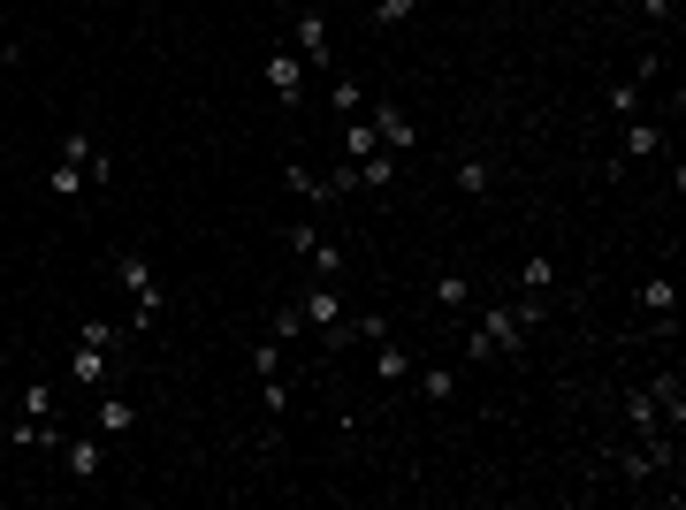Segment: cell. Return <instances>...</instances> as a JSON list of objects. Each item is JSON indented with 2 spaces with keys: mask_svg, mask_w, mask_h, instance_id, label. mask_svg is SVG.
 Instances as JSON below:
<instances>
[{
  "mask_svg": "<svg viewBox=\"0 0 686 510\" xmlns=\"http://www.w3.org/2000/svg\"><path fill=\"white\" fill-rule=\"evenodd\" d=\"M115 282H123V297H130V328H153V320H161V305H168V297H161V275H153V259H145V252H123V259H115Z\"/></svg>",
  "mask_w": 686,
  "mask_h": 510,
  "instance_id": "6da1fadb",
  "label": "cell"
},
{
  "mask_svg": "<svg viewBox=\"0 0 686 510\" xmlns=\"http://www.w3.org/2000/svg\"><path fill=\"white\" fill-rule=\"evenodd\" d=\"M9 434H16V449H62V442H69V434L54 426V381H31V388H24V419H16Z\"/></svg>",
  "mask_w": 686,
  "mask_h": 510,
  "instance_id": "7a4b0ae2",
  "label": "cell"
},
{
  "mask_svg": "<svg viewBox=\"0 0 686 510\" xmlns=\"http://www.w3.org/2000/svg\"><path fill=\"white\" fill-rule=\"evenodd\" d=\"M466 350H473V358H519V350H526V320H519L511 305H488L481 328L466 335Z\"/></svg>",
  "mask_w": 686,
  "mask_h": 510,
  "instance_id": "3957f363",
  "label": "cell"
},
{
  "mask_svg": "<svg viewBox=\"0 0 686 510\" xmlns=\"http://www.w3.org/2000/svg\"><path fill=\"white\" fill-rule=\"evenodd\" d=\"M107 373H115V350L92 343V335H77V350L62 358V381H69V388H107Z\"/></svg>",
  "mask_w": 686,
  "mask_h": 510,
  "instance_id": "277c9868",
  "label": "cell"
},
{
  "mask_svg": "<svg viewBox=\"0 0 686 510\" xmlns=\"http://www.w3.org/2000/svg\"><path fill=\"white\" fill-rule=\"evenodd\" d=\"M62 472H69L77 487H92V480L107 472V442H100V434H69V442H62Z\"/></svg>",
  "mask_w": 686,
  "mask_h": 510,
  "instance_id": "5b68a950",
  "label": "cell"
},
{
  "mask_svg": "<svg viewBox=\"0 0 686 510\" xmlns=\"http://www.w3.org/2000/svg\"><path fill=\"white\" fill-rule=\"evenodd\" d=\"M267 92H275L282 107L305 100V62H297V47H275V54H267Z\"/></svg>",
  "mask_w": 686,
  "mask_h": 510,
  "instance_id": "8992f818",
  "label": "cell"
},
{
  "mask_svg": "<svg viewBox=\"0 0 686 510\" xmlns=\"http://www.w3.org/2000/svg\"><path fill=\"white\" fill-rule=\"evenodd\" d=\"M290 47H297V62H305V69H328V16H313V9H305V16H297V31H290Z\"/></svg>",
  "mask_w": 686,
  "mask_h": 510,
  "instance_id": "52a82bcc",
  "label": "cell"
},
{
  "mask_svg": "<svg viewBox=\"0 0 686 510\" xmlns=\"http://www.w3.org/2000/svg\"><path fill=\"white\" fill-rule=\"evenodd\" d=\"M62 161H77L92 183H107V176H115V161L100 153V138H92V130H69V138H62Z\"/></svg>",
  "mask_w": 686,
  "mask_h": 510,
  "instance_id": "ba28073f",
  "label": "cell"
},
{
  "mask_svg": "<svg viewBox=\"0 0 686 510\" xmlns=\"http://www.w3.org/2000/svg\"><path fill=\"white\" fill-rule=\"evenodd\" d=\"M297 313H305V328H320V335H328V328L343 320V297H335V282H313V290L297 297Z\"/></svg>",
  "mask_w": 686,
  "mask_h": 510,
  "instance_id": "9c48e42d",
  "label": "cell"
},
{
  "mask_svg": "<svg viewBox=\"0 0 686 510\" xmlns=\"http://www.w3.org/2000/svg\"><path fill=\"white\" fill-rule=\"evenodd\" d=\"M374 130H382V145H390V153H412V138H420V123H412L405 107H390V100L374 107Z\"/></svg>",
  "mask_w": 686,
  "mask_h": 510,
  "instance_id": "30bf717a",
  "label": "cell"
},
{
  "mask_svg": "<svg viewBox=\"0 0 686 510\" xmlns=\"http://www.w3.org/2000/svg\"><path fill=\"white\" fill-rule=\"evenodd\" d=\"M92 426H100V434H130V426H138V404H130V396H115V388H100Z\"/></svg>",
  "mask_w": 686,
  "mask_h": 510,
  "instance_id": "8fae6325",
  "label": "cell"
},
{
  "mask_svg": "<svg viewBox=\"0 0 686 510\" xmlns=\"http://www.w3.org/2000/svg\"><path fill=\"white\" fill-rule=\"evenodd\" d=\"M648 396H656V411H663V426L678 434V426H686V388H678V373H656V381H648Z\"/></svg>",
  "mask_w": 686,
  "mask_h": 510,
  "instance_id": "7c38bea8",
  "label": "cell"
},
{
  "mask_svg": "<svg viewBox=\"0 0 686 510\" xmlns=\"http://www.w3.org/2000/svg\"><path fill=\"white\" fill-rule=\"evenodd\" d=\"M648 153H663V130H656V123H640V115H625V168H633V161H648Z\"/></svg>",
  "mask_w": 686,
  "mask_h": 510,
  "instance_id": "4fadbf2b",
  "label": "cell"
},
{
  "mask_svg": "<svg viewBox=\"0 0 686 510\" xmlns=\"http://www.w3.org/2000/svg\"><path fill=\"white\" fill-rule=\"evenodd\" d=\"M352 168H359V191H390V183H397V153H390V145L367 153V161H352Z\"/></svg>",
  "mask_w": 686,
  "mask_h": 510,
  "instance_id": "5bb4252c",
  "label": "cell"
},
{
  "mask_svg": "<svg viewBox=\"0 0 686 510\" xmlns=\"http://www.w3.org/2000/svg\"><path fill=\"white\" fill-rule=\"evenodd\" d=\"M259 396H267V442H275L282 419H290V381H282V373H259Z\"/></svg>",
  "mask_w": 686,
  "mask_h": 510,
  "instance_id": "9a60e30c",
  "label": "cell"
},
{
  "mask_svg": "<svg viewBox=\"0 0 686 510\" xmlns=\"http://www.w3.org/2000/svg\"><path fill=\"white\" fill-rule=\"evenodd\" d=\"M625 426H633L640 442H648V434H663V411H656V396H648V388H633V396H625Z\"/></svg>",
  "mask_w": 686,
  "mask_h": 510,
  "instance_id": "2e32d148",
  "label": "cell"
},
{
  "mask_svg": "<svg viewBox=\"0 0 686 510\" xmlns=\"http://www.w3.org/2000/svg\"><path fill=\"white\" fill-rule=\"evenodd\" d=\"M47 191H54V199L69 206V199H85V191H92V176H85L77 161H54V176H47Z\"/></svg>",
  "mask_w": 686,
  "mask_h": 510,
  "instance_id": "e0dca14e",
  "label": "cell"
},
{
  "mask_svg": "<svg viewBox=\"0 0 686 510\" xmlns=\"http://www.w3.org/2000/svg\"><path fill=\"white\" fill-rule=\"evenodd\" d=\"M374 373H382V381H405V373H412V350H405L397 335H382V343H374Z\"/></svg>",
  "mask_w": 686,
  "mask_h": 510,
  "instance_id": "ac0fdd59",
  "label": "cell"
},
{
  "mask_svg": "<svg viewBox=\"0 0 686 510\" xmlns=\"http://www.w3.org/2000/svg\"><path fill=\"white\" fill-rule=\"evenodd\" d=\"M367 153H382V130H374V115L343 130V161H367Z\"/></svg>",
  "mask_w": 686,
  "mask_h": 510,
  "instance_id": "d6986e66",
  "label": "cell"
},
{
  "mask_svg": "<svg viewBox=\"0 0 686 510\" xmlns=\"http://www.w3.org/2000/svg\"><path fill=\"white\" fill-rule=\"evenodd\" d=\"M420 396H428V404H450V396H458V373H450V366H420Z\"/></svg>",
  "mask_w": 686,
  "mask_h": 510,
  "instance_id": "ffe728a7",
  "label": "cell"
},
{
  "mask_svg": "<svg viewBox=\"0 0 686 510\" xmlns=\"http://www.w3.org/2000/svg\"><path fill=\"white\" fill-rule=\"evenodd\" d=\"M458 191H466V199H488V161H481V153L458 161Z\"/></svg>",
  "mask_w": 686,
  "mask_h": 510,
  "instance_id": "44dd1931",
  "label": "cell"
},
{
  "mask_svg": "<svg viewBox=\"0 0 686 510\" xmlns=\"http://www.w3.org/2000/svg\"><path fill=\"white\" fill-rule=\"evenodd\" d=\"M290 191H297L305 206H320V199H328V176H313L305 161H290Z\"/></svg>",
  "mask_w": 686,
  "mask_h": 510,
  "instance_id": "7402d4cb",
  "label": "cell"
},
{
  "mask_svg": "<svg viewBox=\"0 0 686 510\" xmlns=\"http://www.w3.org/2000/svg\"><path fill=\"white\" fill-rule=\"evenodd\" d=\"M435 305H443V313H466V305H473V282H466V275H443V282H435Z\"/></svg>",
  "mask_w": 686,
  "mask_h": 510,
  "instance_id": "603a6c76",
  "label": "cell"
},
{
  "mask_svg": "<svg viewBox=\"0 0 686 510\" xmlns=\"http://www.w3.org/2000/svg\"><path fill=\"white\" fill-rule=\"evenodd\" d=\"M640 313H648V320L671 313V275H648V282H640Z\"/></svg>",
  "mask_w": 686,
  "mask_h": 510,
  "instance_id": "cb8c5ba5",
  "label": "cell"
},
{
  "mask_svg": "<svg viewBox=\"0 0 686 510\" xmlns=\"http://www.w3.org/2000/svg\"><path fill=\"white\" fill-rule=\"evenodd\" d=\"M267 335H275V343H297V335H305V313H297V305H275V313H267Z\"/></svg>",
  "mask_w": 686,
  "mask_h": 510,
  "instance_id": "d4e9b609",
  "label": "cell"
},
{
  "mask_svg": "<svg viewBox=\"0 0 686 510\" xmlns=\"http://www.w3.org/2000/svg\"><path fill=\"white\" fill-rule=\"evenodd\" d=\"M328 107H335L343 123H359V107H367V100H359V85H352V77H335V85H328Z\"/></svg>",
  "mask_w": 686,
  "mask_h": 510,
  "instance_id": "484cf974",
  "label": "cell"
},
{
  "mask_svg": "<svg viewBox=\"0 0 686 510\" xmlns=\"http://www.w3.org/2000/svg\"><path fill=\"white\" fill-rule=\"evenodd\" d=\"M420 16V0H374V24L382 31H397V24H412Z\"/></svg>",
  "mask_w": 686,
  "mask_h": 510,
  "instance_id": "4316f807",
  "label": "cell"
},
{
  "mask_svg": "<svg viewBox=\"0 0 686 510\" xmlns=\"http://www.w3.org/2000/svg\"><path fill=\"white\" fill-rule=\"evenodd\" d=\"M282 350H290V343H275V335H259V343H252V373H282Z\"/></svg>",
  "mask_w": 686,
  "mask_h": 510,
  "instance_id": "83f0119b",
  "label": "cell"
},
{
  "mask_svg": "<svg viewBox=\"0 0 686 510\" xmlns=\"http://www.w3.org/2000/svg\"><path fill=\"white\" fill-rule=\"evenodd\" d=\"M549 282H557V267L534 252V259H526V297H549Z\"/></svg>",
  "mask_w": 686,
  "mask_h": 510,
  "instance_id": "f1b7e54d",
  "label": "cell"
},
{
  "mask_svg": "<svg viewBox=\"0 0 686 510\" xmlns=\"http://www.w3.org/2000/svg\"><path fill=\"white\" fill-rule=\"evenodd\" d=\"M610 115H640V85H633V77L610 85Z\"/></svg>",
  "mask_w": 686,
  "mask_h": 510,
  "instance_id": "f546056e",
  "label": "cell"
},
{
  "mask_svg": "<svg viewBox=\"0 0 686 510\" xmlns=\"http://www.w3.org/2000/svg\"><path fill=\"white\" fill-rule=\"evenodd\" d=\"M633 9H640V24H656V31H663V24L678 16V0H633Z\"/></svg>",
  "mask_w": 686,
  "mask_h": 510,
  "instance_id": "4dcf8cb0",
  "label": "cell"
},
{
  "mask_svg": "<svg viewBox=\"0 0 686 510\" xmlns=\"http://www.w3.org/2000/svg\"><path fill=\"white\" fill-rule=\"evenodd\" d=\"M77 335H92V343H107V350H115V343H123V328H115V320H85V328H77Z\"/></svg>",
  "mask_w": 686,
  "mask_h": 510,
  "instance_id": "1f68e13d",
  "label": "cell"
},
{
  "mask_svg": "<svg viewBox=\"0 0 686 510\" xmlns=\"http://www.w3.org/2000/svg\"><path fill=\"white\" fill-rule=\"evenodd\" d=\"M24 62V47H0V69H16Z\"/></svg>",
  "mask_w": 686,
  "mask_h": 510,
  "instance_id": "d6a6232c",
  "label": "cell"
}]
</instances>
